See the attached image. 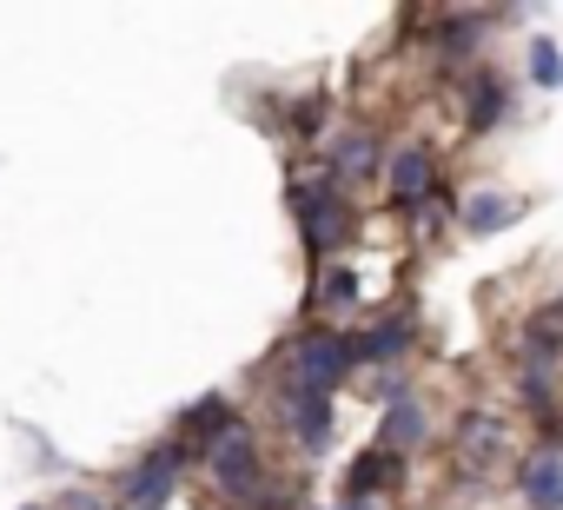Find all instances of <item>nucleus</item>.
I'll use <instances>...</instances> for the list:
<instances>
[{
	"instance_id": "9",
	"label": "nucleus",
	"mask_w": 563,
	"mask_h": 510,
	"mask_svg": "<svg viewBox=\"0 0 563 510\" xmlns=\"http://www.w3.org/2000/svg\"><path fill=\"white\" fill-rule=\"evenodd\" d=\"M464 120H471L477 133H490V126L504 120V87H497V74H477V80H471V100H464Z\"/></svg>"
},
{
	"instance_id": "16",
	"label": "nucleus",
	"mask_w": 563,
	"mask_h": 510,
	"mask_svg": "<svg viewBox=\"0 0 563 510\" xmlns=\"http://www.w3.org/2000/svg\"><path fill=\"white\" fill-rule=\"evenodd\" d=\"M464 444H484V451H497V424H490L484 411H471V418H464Z\"/></svg>"
},
{
	"instance_id": "18",
	"label": "nucleus",
	"mask_w": 563,
	"mask_h": 510,
	"mask_svg": "<svg viewBox=\"0 0 563 510\" xmlns=\"http://www.w3.org/2000/svg\"><path fill=\"white\" fill-rule=\"evenodd\" d=\"M87 510H93V503H87Z\"/></svg>"
},
{
	"instance_id": "12",
	"label": "nucleus",
	"mask_w": 563,
	"mask_h": 510,
	"mask_svg": "<svg viewBox=\"0 0 563 510\" xmlns=\"http://www.w3.org/2000/svg\"><path fill=\"white\" fill-rule=\"evenodd\" d=\"M405 345H411V325L391 319V325H378L372 339H352V358H398Z\"/></svg>"
},
{
	"instance_id": "6",
	"label": "nucleus",
	"mask_w": 563,
	"mask_h": 510,
	"mask_svg": "<svg viewBox=\"0 0 563 510\" xmlns=\"http://www.w3.org/2000/svg\"><path fill=\"white\" fill-rule=\"evenodd\" d=\"M286 411H292V431L306 451H319L332 437V398H312V391H286Z\"/></svg>"
},
{
	"instance_id": "13",
	"label": "nucleus",
	"mask_w": 563,
	"mask_h": 510,
	"mask_svg": "<svg viewBox=\"0 0 563 510\" xmlns=\"http://www.w3.org/2000/svg\"><path fill=\"white\" fill-rule=\"evenodd\" d=\"M510 219H517V206H510V199H497V192H484V199H471V206H464V225H471V232H504Z\"/></svg>"
},
{
	"instance_id": "10",
	"label": "nucleus",
	"mask_w": 563,
	"mask_h": 510,
	"mask_svg": "<svg viewBox=\"0 0 563 510\" xmlns=\"http://www.w3.org/2000/svg\"><path fill=\"white\" fill-rule=\"evenodd\" d=\"M232 431V404L225 398H199L192 411H186V437H206V444H219Z\"/></svg>"
},
{
	"instance_id": "1",
	"label": "nucleus",
	"mask_w": 563,
	"mask_h": 510,
	"mask_svg": "<svg viewBox=\"0 0 563 510\" xmlns=\"http://www.w3.org/2000/svg\"><path fill=\"white\" fill-rule=\"evenodd\" d=\"M358 358H352V339H339V332H306L299 345H292V372H286V391H312V398H332L339 385H345V372H352Z\"/></svg>"
},
{
	"instance_id": "3",
	"label": "nucleus",
	"mask_w": 563,
	"mask_h": 510,
	"mask_svg": "<svg viewBox=\"0 0 563 510\" xmlns=\"http://www.w3.org/2000/svg\"><path fill=\"white\" fill-rule=\"evenodd\" d=\"M292 212H299V232H306V245H312V259L339 252L345 232H352V212H345V199H339L332 186H292Z\"/></svg>"
},
{
	"instance_id": "17",
	"label": "nucleus",
	"mask_w": 563,
	"mask_h": 510,
	"mask_svg": "<svg viewBox=\"0 0 563 510\" xmlns=\"http://www.w3.org/2000/svg\"><path fill=\"white\" fill-rule=\"evenodd\" d=\"M352 510H372V503H352Z\"/></svg>"
},
{
	"instance_id": "5",
	"label": "nucleus",
	"mask_w": 563,
	"mask_h": 510,
	"mask_svg": "<svg viewBox=\"0 0 563 510\" xmlns=\"http://www.w3.org/2000/svg\"><path fill=\"white\" fill-rule=\"evenodd\" d=\"M431 186H438V166H431V153H424V146H398V153H391V192L411 206V199H424Z\"/></svg>"
},
{
	"instance_id": "2",
	"label": "nucleus",
	"mask_w": 563,
	"mask_h": 510,
	"mask_svg": "<svg viewBox=\"0 0 563 510\" xmlns=\"http://www.w3.org/2000/svg\"><path fill=\"white\" fill-rule=\"evenodd\" d=\"M206 457H212V484H219L225 497H239V503H265V470H258V444H252L245 424H232Z\"/></svg>"
},
{
	"instance_id": "11",
	"label": "nucleus",
	"mask_w": 563,
	"mask_h": 510,
	"mask_svg": "<svg viewBox=\"0 0 563 510\" xmlns=\"http://www.w3.org/2000/svg\"><path fill=\"white\" fill-rule=\"evenodd\" d=\"M372 166H378V146H372L365 133H345V140L332 146V173H339V179H358V173H372Z\"/></svg>"
},
{
	"instance_id": "8",
	"label": "nucleus",
	"mask_w": 563,
	"mask_h": 510,
	"mask_svg": "<svg viewBox=\"0 0 563 510\" xmlns=\"http://www.w3.org/2000/svg\"><path fill=\"white\" fill-rule=\"evenodd\" d=\"M385 484H398V457H391V451H365V457L352 464V477H345V497L365 503V497L385 490Z\"/></svg>"
},
{
	"instance_id": "15",
	"label": "nucleus",
	"mask_w": 563,
	"mask_h": 510,
	"mask_svg": "<svg viewBox=\"0 0 563 510\" xmlns=\"http://www.w3.org/2000/svg\"><path fill=\"white\" fill-rule=\"evenodd\" d=\"M530 74H537V87H563V54H556V41H530Z\"/></svg>"
},
{
	"instance_id": "4",
	"label": "nucleus",
	"mask_w": 563,
	"mask_h": 510,
	"mask_svg": "<svg viewBox=\"0 0 563 510\" xmlns=\"http://www.w3.org/2000/svg\"><path fill=\"white\" fill-rule=\"evenodd\" d=\"M179 464H186V444H159L133 464L126 477V510H159L173 490H179Z\"/></svg>"
},
{
	"instance_id": "14",
	"label": "nucleus",
	"mask_w": 563,
	"mask_h": 510,
	"mask_svg": "<svg viewBox=\"0 0 563 510\" xmlns=\"http://www.w3.org/2000/svg\"><path fill=\"white\" fill-rule=\"evenodd\" d=\"M418 437H424V418H418V404L398 398L391 418H385V444H378V451H405V444H418Z\"/></svg>"
},
{
	"instance_id": "7",
	"label": "nucleus",
	"mask_w": 563,
	"mask_h": 510,
	"mask_svg": "<svg viewBox=\"0 0 563 510\" xmlns=\"http://www.w3.org/2000/svg\"><path fill=\"white\" fill-rule=\"evenodd\" d=\"M517 484H523V497H530V510H563V464H556L550 451H543V457H530Z\"/></svg>"
}]
</instances>
